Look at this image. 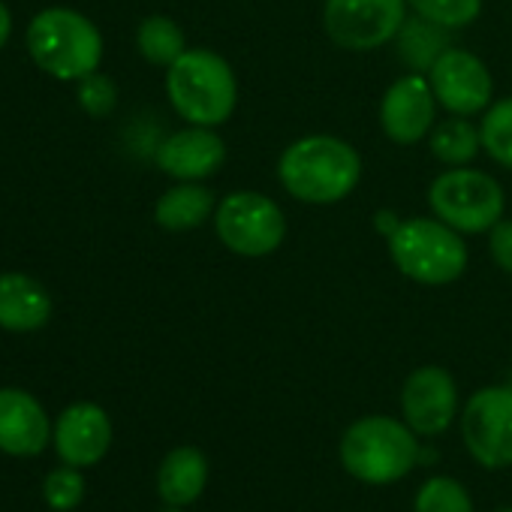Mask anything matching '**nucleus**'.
I'll return each instance as SVG.
<instances>
[{
    "mask_svg": "<svg viewBox=\"0 0 512 512\" xmlns=\"http://www.w3.org/2000/svg\"><path fill=\"white\" fill-rule=\"evenodd\" d=\"M407 0H326L323 28L344 52H374L407 22Z\"/></svg>",
    "mask_w": 512,
    "mask_h": 512,
    "instance_id": "nucleus-8",
    "label": "nucleus"
},
{
    "mask_svg": "<svg viewBox=\"0 0 512 512\" xmlns=\"http://www.w3.org/2000/svg\"><path fill=\"white\" fill-rule=\"evenodd\" d=\"M428 208L437 220L458 229L461 235L488 232L503 220L506 196L497 178L470 166H449L428 187Z\"/></svg>",
    "mask_w": 512,
    "mask_h": 512,
    "instance_id": "nucleus-6",
    "label": "nucleus"
},
{
    "mask_svg": "<svg viewBox=\"0 0 512 512\" xmlns=\"http://www.w3.org/2000/svg\"><path fill=\"white\" fill-rule=\"evenodd\" d=\"M208 482V461L196 446L172 449L157 470V491L169 506H190Z\"/></svg>",
    "mask_w": 512,
    "mask_h": 512,
    "instance_id": "nucleus-18",
    "label": "nucleus"
},
{
    "mask_svg": "<svg viewBox=\"0 0 512 512\" xmlns=\"http://www.w3.org/2000/svg\"><path fill=\"white\" fill-rule=\"evenodd\" d=\"M500 512H512V509H500Z\"/></svg>",
    "mask_w": 512,
    "mask_h": 512,
    "instance_id": "nucleus-30",
    "label": "nucleus"
},
{
    "mask_svg": "<svg viewBox=\"0 0 512 512\" xmlns=\"http://www.w3.org/2000/svg\"><path fill=\"white\" fill-rule=\"evenodd\" d=\"M482 151L503 169L512 172V97L494 100L479 121Z\"/></svg>",
    "mask_w": 512,
    "mask_h": 512,
    "instance_id": "nucleus-22",
    "label": "nucleus"
},
{
    "mask_svg": "<svg viewBox=\"0 0 512 512\" xmlns=\"http://www.w3.org/2000/svg\"><path fill=\"white\" fill-rule=\"evenodd\" d=\"M118 103V88L109 76L103 73H91L85 79H79V106L94 115V118H103L115 109Z\"/></svg>",
    "mask_w": 512,
    "mask_h": 512,
    "instance_id": "nucleus-26",
    "label": "nucleus"
},
{
    "mask_svg": "<svg viewBox=\"0 0 512 512\" xmlns=\"http://www.w3.org/2000/svg\"><path fill=\"white\" fill-rule=\"evenodd\" d=\"M419 461L416 431L392 416L356 419L341 437V464L368 485H389L404 479Z\"/></svg>",
    "mask_w": 512,
    "mask_h": 512,
    "instance_id": "nucleus-5",
    "label": "nucleus"
},
{
    "mask_svg": "<svg viewBox=\"0 0 512 512\" xmlns=\"http://www.w3.org/2000/svg\"><path fill=\"white\" fill-rule=\"evenodd\" d=\"M389 256L404 278L425 287L455 284L467 269V244L461 232L437 217L401 220L389 235Z\"/></svg>",
    "mask_w": 512,
    "mask_h": 512,
    "instance_id": "nucleus-4",
    "label": "nucleus"
},
{
    "mask_svg": "<svg viewBox=\"0 0 512 512\" xmlns=\"http://www.w3.org/2000/svg\"><path fill=\"white\" fill-rule=\"evenodd\" d=\"M461 437L482 467L512 464V389L485 386L461 410Z\"/></svg>",
    "mask_w": 512,
    "mask_h": 512,
    "instance_id": "nucleus-9",
    "label": "nucleus"
},
{
    "mask_svg": "<svg viewBox=\"0 0 512 512\" xmlns=\"http://www.w3.org/2000/svg\"><path fill=\"white\" fill-rule=\"evenodd\" d=\"M43 497L58 512L76 509L85 497V476L79 473V467H70V464L61 470H52L43 482Z\"/></svg>",
    "mask_w": 512,
    "mask_h": 512,
    "instance_id": "nucleus-25",
    "label": "nucleus"
},
{
    "mask_svg": "<svg viewBox=\"0 0 512 512\" xmlns=\"http://www.w3.org/2000/svg\"><path fill=\"white\" fill-rule=\"evenodd\" d=\"M214 232L220 244L247 260L275 253L287 238V214L284 208L256 190H235L217 202Z\"/></svg>",
    "mask_w": 512,
    "mask_h": 512,
    "instance_id": "nucleus-7",
    "label": "nucleus"
},
{
    "mask_svg": "<svg viewBox=\"0 0 512 512\" xmlns=\"http://www.w3.org/2000/svg\"><path fill=\"white\" fill-rule=\"evenodd\" d=\"M278 178L284 190L305 205H335L359 187L362 157L347 139L314 133L284 148Z\"/></svg>",
    "mask_w": 512,
    "mask_h": 512,
    "instance_id": "nucleus-1",
    "label": "nucleus"
},
{
    "mask_svg": "<svg viewBox=\"0 0 512 512\" xmlns=\"http://www.w3.org/2000/svg\"><path fill=\"white\" fill-rule=\"evenodd\" d=\"M28 52L43 73L61 82H79L97 73L103 61V37L88 16L52 7L31 22Z\"/></svg>",
    "mask_w": 512,
    "mask_h": 512,
    "instance_id": "nucleus-3",
    "label": "nucleus"
},
{
    "mask_svg": "<svg viewBox=\"0 0 512 512\" xmlns=\"http://www.w3.org/2000/svg\"><path fill=\"white\" fill-rule=\"evenodd\" d=\"M10 31H13V16H10V10L0 4V49L7 46V40H10Z\"/></svg>",
    "mask_w": 512,
    "mask_h": 512,
    "instance_id": "nucleus-28",
    "label": "nucleus"
},
{
    "mask_svg": "<svg viewBox=\"0 0 512 512\" xmlns=\"http://www.w3.org/2000/svg\"><path fill=\"white\" fill-rule=\"evenodd\" d=\"M52 317V299L40 281L28 275H0V329L37 332Z\"/></svg>",
    "mask_w": 512,
    "mask_h": 512,
    "instance_id": "nucleus-16",
    "label": "nucleus"
},
{
    "mask_svg": "<svg viewBox=\"0 0 512 512\" xmlns=\"http://www.w3.org/2000/svg\"><path fill=\"white\" fill-rule=\"evenodd\" d=\"M166 512H181V509H178V506H172V509H166Z\"/></svg>",
    "mask_w": 512,
    "mask_h": 512,
    "instance_id": "nucleus-29",
    "label": "nucleus"
},
{
    "mask_svg": "<svg viewBox=\"0 0 512 512\" xmlns=\"http://www.w3.org/2000/svg\"><path fill=\"white\" fill-rule=\"evenodd\" d=\"M404 422L425 437L443 434L458 416V386L446 368H416L401 392Z\"/></svg>",
    "mask_w": 512,
    "mask_h": 512,
    "instance_id": "nucleus-12",
    "label": "nucleus"
},
{
    "mask_svg": "<svg viewBox=\"0 0 512 512\" xmlns=\"http://www.w3.org/2000/svg\"><path fill=\"white\" fill-rule=\"evenodd\" d=\"M407 7L422 22H431L443 31H458L479 19L482 0H407Z\"/></svg>",
    "mask_w": 512,
    "mask_h": 512,
    "instance_id": "nucleus-23",
    "label": "nucleus"
},
{
    "mask_svg": "<svg viewBox=\"0 0 512 512\" xmlns=\"http://www.w3.org/2000/svg\"><path fill=\"white\" fill-rule=\"evenodd\" d=\"M55 449L70 467L97 464L112 446V422L109 413L91 401L70 404L55 422Z\"/></svg>",
    "mask_w": 512,
    "mask_h": 512,
    "instance_id": "nucleus-13",
    "label": "nucleus"
},
{
    "mask_svg": "<svg viewBox=\"0 0 512 512\" xmlns=\"http://www.w3.org/2000/svg\"><path fill=\"white\" fill-rule=\"evenodd\" d=\"M49 437V416L31 392L0 389V452L31 458L46 449Z\"/></svg>",
    "mask_w": 512,
    "mask_h": 512,
    "instance_id": "nucleus-15",
    "label": "nucleus"
},
{
    "mask_svg": "<svg viewBox=\"0 0 512 512\" xmlns=\"http://www.w3.org/2000/svg\"><path fill=\"white\" fill-rule=\"evenodd\" d=\"M166 97L187 124L220 127L235 112L238 79L217 52L187 49L166 67Z\"/></svg>",
    "mask_w": 512,
    "mask_h": 512,
    "instance_id": "nucleus-2",
    "label": "nucleus"
},
{
    "mask_svg": "<svg viewBox=\"0 0 512 512\" xmlns=\"http://www.w3.org/2000/svg\"><path fill=\"white\" fill-rule=\"evenodd\" d=\"M398 49H401V61L407 67H413V73H428L431 64L437 61V55L446 49L443 28L422 22V19L404 22L401 34H398Z\"/></svg>",
    "mask_w": 512,
    "mask_h": 512,
    "instance_id": "nucleus-21",
    "label": "nucleus"
},
{
    "mask_svg": "<svg viewBox=\"0 0 512 512\" xmlns=\"http://www.w3.org/2000/svg\"><path fill=\"white\" fill-rule=\"evenodd\" d=\"M428 148L446 166H467L482 151L479 127H473L464 115H452L434 124V130L428 133Z\"/></svg>",
    "mask_w": 512,
    "mask_h": 512,
    "instance_id": "nucleus-19",
    "label": "nucleus"
},
{
    "mask_svg": "<svg viewBox=\"0 0 512 512\" xmlns=\"http://www.w3.org/2000/svg\"><path fill=\"white\" fill-rule=\"evenodd\" d=\"M136 46L139 55L154 67H172L187 52L184 31L169 16H148L136 31Z\"/></svg>",
    "mask_w": 512,
    "mask_h": 512,
    "instance_id": "nucleus-20",
    "label": "nucleus"
},
{
    "mask_svg": "<svg viewBox=\"0 0 512 512\" xmlns=\"http://www.w3.org/2000/svg\"><path fill=\"white\" fill-rule=\"evenodd\" d=\"M413 512H473L470 494L449 476H431L422 482Z\"/></svg>",
    "mask_w": 512,
    "mask_h": 512,
    "instance_id": "nucleus-24",
    "label": "nucleus"
},
{
    "mask_svg": "<svg viewBox=\"0 0 512 512\" xmlns=\"http://www.w3.org/2000/svg\"><path fill=\"white\" fill-rule=\"evenodd\" d=\"M488 250H491V260L497 263V269L512 275V220L503 217L488 229Z\"/></svg>",
    "mask_w": 512,
    "mask_h": 512,
    "instance_id": "nucleus-27",
    "label": "nucleus"
},
{
    "mask_svg": "<svg viewBox=\"0 0 512 512\" xmlns=\"http://www.w3.org/2000/svg\"><path fill=\"white\" fill-rule=\"evenodd\" d=\"M437 97L425 73H410L392 82L380 100V127L395 145H413L434 130Z\"/></svg>",
    "mask_w": 512,
    "mask_h": 512,
    "instance_id": "nucleus-11",
    "label": "nucleus"
},
{
    "mask_svg": "<svg viewBox=\"0 0 512 512\" xmlns=\"http://www.w3.org/2000/svg\"><path fill=\"white\" fill-rule=\"evenodd\" d=\"M160 172H166L175 181H205L211 178L223 160L226 145L214 133V127H184L172 136H166L154 154Z\"/></svg>",
    "mask_w": 512,
    "mask_h": 512,
    "instance_id": "nucleus-14",
    "label": "nucleus"
},
{
    "mask_svg": "<svg viewBox=\"0 0 512 512\" xmlns=\"http://www.w3.org/2000/svg\"><path fill=\"white\" fill-rule=\"evenodd\" d=\"M425 76L431 82L437 103L452 115L470 118L476 112H485L494 103L491 100L494 82H491L488 67L482 58H476L467 49L446 46Z\"/></svg>",
    "mask_w": 512,
    "mask_h": 512,
    "instance_id": "nucleus-10",
    "label": "nucleus"
},
{
    "mask_svg": "<svg viewBox=\"0 0 512 512\" xmlns=\"http://www.w3.org/2000/svg\"><path fill=\"white\" fill-rule=\"evenodd\" d=\"M214 211H217L214 190H208L202 181H178L157 199L154 220L166 232H190L199 229L205 220H211Z\"/></svg>",
    "mask_w": 512,
    "mask_h": 512,
    "instance_id": "nucleus-17",
    "label": "nucleus"
}]
</instances>
